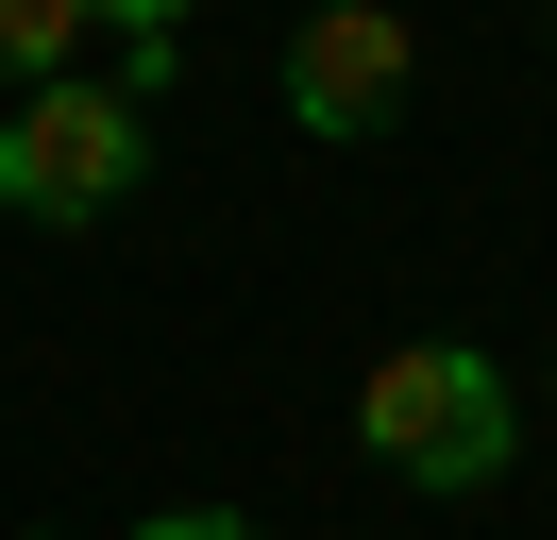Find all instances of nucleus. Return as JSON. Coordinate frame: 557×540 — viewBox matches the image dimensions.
<instances>
[{
  "mask_svg": "<svg viewBox=\"0 0 557 540\" xmlns=\"http://www.w3.org/2000/svg\"><path fill=\"white\" fill-rule=\"evenodd\" d=\"M355 439H372V472H406V490H490L523 439L507 371L473 355V338H406V355H372V389H355Z\"/></svg>",
  "mask_w": 557,
  "mask_h": 540,
  "instance_id": "f257e3e1",
  "label": "nucleus"
},
{
  "mask_svg": "<svg viewBox=\"0 0 557 540\" xmlns=\"http://www.w3.org/2000/svg\"><path fill=\"white\" fill-rule=\"evenodd\" d=\"M136 169H152V119L119 85H17V119H0V202H17V220H102V202H136Z\"/></svg>",
  "mask_w": 557,
  "mask_h": 540,
  "instance_id": "f03ea898",
  "label": "nucleus"
},
{
  "mask_svg": "<svg viewBox=\"0 0 557 540\" xmlns=\"http://www.w3.org/2000/svg\"><path fill=\"white\" fill-rule=\"evenodd\" d=\"M85 68V0H0V85H69Z\"/></svg>",
  "mask_w": 557,
  "mask_h": 540,
  "instance_id": "20e7f679",
  "label": "nucleus"
},
{
  "mask_svg": "<svg viewBox=\"0 0 557 540\" xmlns=\"http://www.w3.org/2000/svg\"><path fill=\"white\" fill-rule=\"evenodd\" d=\"M406 85H422L406 0H305V34H287V119L305 135H388Z\"/></svg>",
  "mask_w": 557,
  "mask_h": 540,
  "instance_id": "7ed1b4c3",
  "label": "nucleus"
},
{
  "mask_svg": "<svg viewBox=\"0 0 557 540\" xmlns=\"http://www.w3.org/2000/svg\"><path fill=\"white\" fill-rule=\"evenodd\" d=\"M136 540H271V524H237V506H152Z\"/></svg>",
  "mask_w": 557,
  "mask_h": 540,
  "instance_id": "39448f33",
  "label": "nucleus"
}]
</instances>
